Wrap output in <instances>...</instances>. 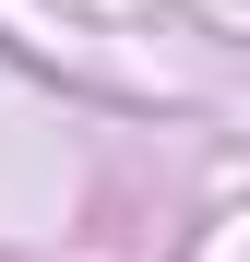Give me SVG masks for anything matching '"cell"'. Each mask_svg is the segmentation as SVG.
Wrapping results in <instances>:
<instances>
[]
</instances>
